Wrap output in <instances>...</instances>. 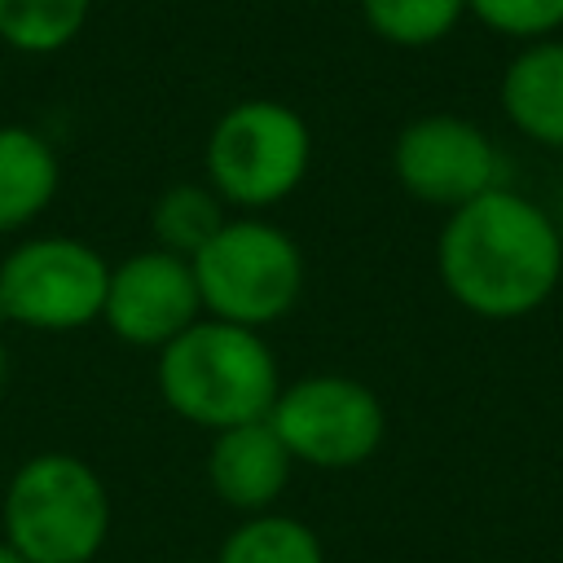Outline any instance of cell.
Returning <instances> with one entry per match:
<instances>
[{"instance_id":"9","label":"cell","mask_w":563,"mask_h":563,"mask_svg":"<svg viewBox=\"0 0 563 563\" xmlns=\"http://www.w3.org/2000/svg\"><path fill=\"white\" fill-rule=\"evenodd\" d=\"M202 312L198 277L185 255L163 246H141L110 264L106 282V330L141 352H163L176 334H185Z\"/></svg>"},{"instance_id":"18","label":"cell","mask_w":563,"mask_h":563,"mask_svg":"<svg viewBox=\"0 0 563 563\" xmlns=\"http://www.w3.org/2000/svg\"><path fill=\"white\" fill-rule=\"evenodd\" d=\"M0 563H26V559H22V554H18V550H13V545L0 537Z\"/></svg>"},{"instance_id":"3","label":"cell","mask_w":563,"mask_h":563,"mask_svg":"<svg viewBox=\"0 0 563 563\" xmlns=\"http://www.w3.org/2000/svg\"><path fill=\"white\" fill-rule=\"evenodd\" d=\"M110 488L75 453L26 457L0 484V537L26 563H97L110 537Z\"/></svg>"},{"instance_id":"19","label":"cell","mask_w":563,"mask_h":563,"mask_svg":"<svg viewBox=\"0 0 563 563\" xmlns=\"http://www.w3.org/2000/svg\"><path fill=\"white\" fill-rule=\"evenodd\" d=\"M4 378H9V343L0 334V391H4Z\"/></svg>"},{"instance_id":"15","label":"cell","mask_w":563,"mask_h":563,"mask_svg":"<svg viewBox=\"0 0 563 563\" xmlns=\"http://www.w3.org/2000/svg\"><path fill=\"white\" fill-rule=\"evenodd\" d=\"M92 0H0V48L48 57L79 40Z\"/></svg>"},{"instance_id":"2","label":"cell","mask_w":563,"mask_h":563,"mask_svg":"<svg viewBox=\"0 0 563 563\" xmlns=\"http://www.w3.org/2000/svg\"><path fill=\"white\" fill-rule=\"evenodd\" d=\"M158 400L189 427L229 431L268 418L282 391V365L264 330L198 317L163 352H154Z\"/></svg>"},{"instance_id":"10","label":"cell","mask_w":563,"mask_h":563,"mask_svg":"<svg viewBox=\"0 0 563 563\" xmlns=\"http://www.w3.org/2000/svg\"><path fill=\"white\" fill-rule=\"evenodd\" d=\"M207 488L238 510V519L246 515H264L282 501V493L290 488L295 475V457L286 453V444L277 440L273 422H242L229 431H216L207 444Z\"/></svg>"},{"instance_id":"14","label":"cell","mask_w":563,"mask_h":563,"mask_svg":"<svg viewBox=\"0 0 563 563\" xmlns=\"http://www.w3.org/2000/svg\"><path fill=\"white\" fill-rule=\"evenodd\" d=\"M229 216L233 211L211 194L207 180H176V185H167L154 198V207H150V233H154V246L194 260L216 238V229Z\"/></svg>"},{"instance_id":"5","label":"cell","mask_w":563,"mask_h":563,"mask_svg":"<svg viewBox=\"0 0 563 563\" xmlns=\"http://www.w3.org/2000/svg\"><path fill=\"white\" fill-rule=\"evenodd\" d=\"M189 264L198 277L202 312L246 330L277 325L303 295V251L268 216L233 211Z\"/></svg>"},{"instance_id":"17","label":"cell","mask_w":563,"mask_h":563,"mask_svg":"<svg viewBox=\"0 0 563 563\" xmlns=\"http://www.w3.org/2000/svg\"><path fill=\"white\" fill-rule=\"evenodd\" d=\"M466 13L515 44L563 35V0H466Z\"/></svg>"},{"instance_id":"4","label":"cell","mask_w":563,"mask_h":563,"mask_svg":"<svg viewBox=\"0 0 563 563\" xmlns=\"http://www.w3.org/2000/svg\"><path fill=\"white\" fill-rule=\"evenodd\" d=\"M312 167L308 119L277 97H246L216 114L202 145V180L238 216L282 207Z\"/></svg>"},{"instance_id":"13","label":"cell","mask_w":563,"mask_h":563,"mask_svg":"<svg viewBox=\"0 0 563 563\" xmlns=\"http://www.w3.org/2000/svg\"><path fill=\"white\" fill-rule=\"evenodd\" d=\"M211 563H325V545L312 523L282 510H264L238 519Z\"/></svg>"},{"instance_id":"11","label":"cell","mask_w":563,"mask_h":563,"mask_svg":"<svg viewBox=\"0 0 563 563\" xmlns=\"http://www.w3.org/2000/svg\"><path fill=\"white\" fill-rule=\"evenodd\" d=\"M497 106L523 141L563 150V35L532 40L510 53L497 79Z\"/></svg>"},{"instance_id":"8","label":"cell","mask_w":563,"mask_h":563,"mask_svg":"<svg viewBox=\"0 0 563 563\" xmlns=\"http://www.w3.org/2000/svg\"><path fill=\"white\" fill-rule=\"evenodd\" d=\"M391 176L413 202L449 216L479 194L506 185V154L475 119L431 110L396 132Z\"/></svg>"},{"instance_id":"6","label":"cell","mask_w":563,"mask_h":563,"mask_svg":"<svg viewBox=\"0 0 563 563\" xmlns=\"http://www.w3.org/2000/svg\"><path fill=\"white\" fill-rule=\"evenodd\" d=\"M110 260L70 233H26L0 255V321L70 334L101 321Z\"/></svg>"},{"instance_id":"12","label":"cell","mask_w":563,"mask_h":563,"mask_svg":"<svg viewBox=\"0 0 563 563\" xmlns=\"http://www.w3.org/2000/svg\"><path fill=\"white\" fill-rule=\"evenodd\" d=\"M57 189L62 158L53 141L26 123H0V238H26Z\"/></svg>"},{"instance_id":"1","label":"cell","mask_w":563,"mask_h":563,"mask_svg":"<svg viewBox=\"0 0 563 563\" xmlns=\"http://www.w3.org/2000/svg\"><path fill=\"white\" fill-rule=\"evenodd\" d=\"M444 295L479 321H519L563 282V229L528 194L497 185L444 216L435 233Z\"/></svg>"},{"instance_id":"20","label":"cell","mask_w":563,"mask_h":563,"mask_svg":"<svg viewBox=\"0 0 563 563\" xmlns=\"http://www.w3.org/2000/svg\"><path fill=\"white\" fill-rule=\"evenodd\" d=\"M176 563H202V559H176Z\"/></svg>"},{"instance_id":"7","label":"cell","mask_w":563,"mask_h":563,"mask_svg":"<svg viewBox=\"0 0 563 563\" xmlns=\"http://www.w3.org/2000/svg\"><path fill=\"white\" fill-rule=\"evenodd\" d=\"M268 422L295 466L352 471L369 462L387 440V405L352 374L317 369L282 383Z\"/></svg>"},{"instance_id":"16","label":"cell","mask_w":563,"mask_h":563,"mask_svg":"<svg viewBox=\"0 0 563 563\" xmlns=\"http://www.w3.org/2000/svg\"><path fill=\"white\" fill-rule=\"evenodd\" d=\"M356 4L365 26L391 48H431L471 18L466 0H356Z\"/></svg>"}]
</instances>
